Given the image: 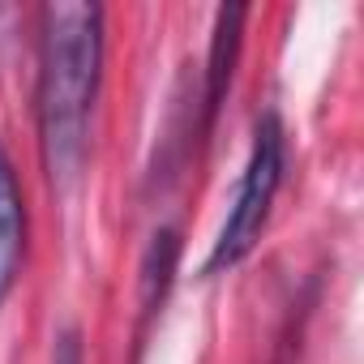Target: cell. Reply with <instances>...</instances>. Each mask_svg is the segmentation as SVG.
I'll list each match as a JSON object with an SVG mask.
<instances>
[{
    "instance_id": "5b68a950",
    "label": "cell",
    "mask_w": 364,
    "mask_h": 364,
    "mask_svg": "<svg viewBox=\"0 0 364 364\" xmlns=\"http://www.w3.org/2000/svg\"><path fill=\"white\" fill-rule=\"evenodd\" d=\"M176 257H180V236L171 228H159L150 236L146 257H141V304H146V313H154V304L167 296L171 274H176Z\"/></svg>"
},
{
    "instance_id": "7a4b0ae2",
    "label": "cell",
    "mask_w": 364,
    "mask_h": 364,
    "mask_svg": "<svg viewBox=\"0 0 364 364\" xmlns=\"http://www.w3.org/2000/svg\"><path fill=\"white\" fill-rule=\"evenodd\" d=\"M279 185H283V124L274 112H266L253 129V150H249V163L240 171V185H236L232 210L223 219V232L206 257V274L232 270L253 253V245L262 240V228L270 219Z\"/></svg>"
},
{
    "instance_id": "277c9868",
    "label": "cell",
    "mask_w": 364,
    "mask_h": 364,
    "mask_svg": "<svg viewBox=\"0 0 364 364\" xmlns=\"http://www.w3.org/2000/svg\"><path fill=\"white\" fill-rule=\"evenodd\" d=\"M249 9L245 5H223L215 18V39H210V60H206V120L219 116L223 95L232 86L236 73V56H240V26H245Z\"/></svg>"
},
{
    "instance_id": "6da1fadb",
    "label": "cell",
    "mask_w": 364,
    "mask_h": 364,
    "mask_svg": "<svg viewBox=\"0 0 364 364\" xmlns=\"http://www.w3.org/2000/svg\"><path fill=\"white\" fill-rule=\"evenodd\" d=\"M103 73V9L52 0L39 9V150L52 189H73L90 150V116Z\"/></svg>"
},
{
    "instance_id": "3957f363",
    "label": "cell",
    "mask_w": 364,
    "mask_h": 364,
    "mask_svg": "<svg viewBox=\"0 0 364 364\" xmlns=\"http://www.w3.org/2000/svg\"><path fill=\"white\" fill-rule=\"evenodd\" d=\"M22 257H26V202H22L18 171L0 146V300L14 291L22 274Z\"/></svg>"
},
{
    "instance_id": "8992f818",
    "label": "cell",
    "mask_w": 364,
    "mask_h": 364,
    "mask_svg": "<svg viewBox=\"0 0 364 364\" xmlns=\"http://www.w3.org/2000/svg\"><path fill=\"white\" fill-rule=\"evenodd\" d=\"M52 364H86V351H82V334L69 326L56 334V347H52Z\"/></svg>"
}]
</instances>
